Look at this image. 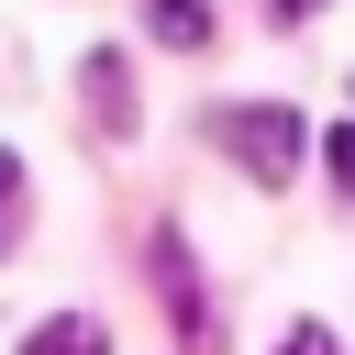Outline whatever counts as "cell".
<instances>
[{"instance_id":"obj_1","label":"cell","mask_w":355,"mask_h":355,"mask_svg":"<svg viewBox=\"0 0 355 355\" xmlns=\"http://www.w3.org/2000/svg\"><path fill=\"white\" fill-rule=\"evenodd\" d=\"M211 144H222L244 178H288V166H300V111H277V100H266V111H255V100H244V111H211Z\"/></svg>"},{"instance_id":"obj_8","label":"cell","mask_w":355,"mask_h":355,"mask_svg":"<svg viewBox=\"0 0 355 355\" xmlns=\"http://www.w3.org/2000/svg\"><path fill=\"white\" fill-rule=\"evenodd\" d=\"M277 355H333V333H322V322H300V333H288Z\"/></svg>"},{"instance_id":"obj_9","label":"cell","mask_w":355,"mask_h":355,"mask_svg":"<svg viewBox=\"0 0 355 355\" xmlns=\"http://www.w3.org/2000/svg\"><path fill=\"white\" fill-rule=\"evenodd\" d=\"M266 11H277V22H311V11H322V0H266Z\"/></svg>"},{"instance_id":"obj_6","label":"cell","mask_w":355,"mask_h":355,"mask_svg":"<svg viewBox=\"0 0 355 355\" xmlns=\"http://www.w3.org/2000/svg\"><path fill=\"white\" fill-rule=\"evenodd\" d=\"M11 244H22V155L0 144V255H11Z\"/></svg>"},{"instance_id":"obj_2","label":"cell","mask_w":355,"mask_h":355,"mask_svg":"<svg viewBox=\"0 0 355 355\" xmlns=\"http://www.w3.org/2000/svg\"><path fill=\"white\" fill-rule=\"evenodd\" d=\"M155 288H166V322H189V344L211 355V300H200V277H189V244H178V233H155Z\"/></svg>"},{"instance_id":"obj_4","label":"cell","mask_w":355,"mask_h":355,"mask_svg":"<svg viewBox=\"0 0 355 355\" xmlns=\"http://www.w3.org/2000/svg\"><path fill=\"white\" fill-rule=\"evenodd\" d=\"M22 355H111V333H100L89 311H55V322H33V333H22Z\"/></svg>"},{"instance_id":"obj_3","label":"cell","mask_w":355,"mask_h":355,"mask_svg":"<svg viewBox=\"0 0 355 355\" xmlns=\"http://www.w3.org/2000/svg\"><path fill=\"white\" fill-rule=\"evenodd\" d=\"M89 111H100V133H133V67L122 55H89Z\"/></svg>"},{"instance_id":"obj_5","label":"cell","mask_w":355,"mask_h":355,"mask_svg":"<svg viewBox=\"0 0 355 355\" xmlns=\"http://www.w3.org/2000/svg\"><path fill=\"white\" fill-rule=\"evenodd\" d=\"M144 33L189 55V44H211V11H200V0H144Z\"/></svg>"},{"instance_id":"obj_7","label":"cell","mask_w":355,"mask_h":355,"mask_svg":"<svg viewBox=\"0 0 355 355\" xmlns=\"http://www.w3.org/2000/svg\"><path fill=\"white\" fill-rule=\"evenodd\" d=\"M322 166H333V189L355 200V122H333V133H322Z\"/></svg>"}]
</instances>
